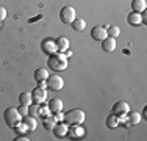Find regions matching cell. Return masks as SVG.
Here are the masks:
<instances>
[{
  "mask_svg": "<svg viewBox=\"0 0 147 141\" xmlns=\"http://www.w3.org/2000/svg\"><path fill=\"white\" fill-rule=\"evenodd\" d=\"M64 122L67 125H82L85 122V111L80 110V108L69 110L64 115Z\"/></svg>",
  "mask_w": 147,
  "mask_h": 141,
  "instance_id": "obj_1",
  "label": "cell"
},
{
  "mask_svg": "<svg viewBox=\"0 0 147 141\" xmlns=\"http://www.w3.org/2000/svg\"><path fill=\"white\" fill-rule=\"evenodd\" d=\"M49 66H50V69L57 70H64L67 68V58H66V55H63L61 52H58V54H52L49 56Z\"/></svg>",
  "mask_w": 147,
  "mask_h": 141,
  "instance_id": "obj_2",
  "label": "cell"
},
{
  "mask_svg": "<svg viewBox=\"0 0 147 141\" xmlns=\"http://www.w3.org/2000/svg\"><path fill=\"white\" fill-rule=\"evenodd\" d=\"M3 119H5V124L8 127H11V129H14L16 125H19V122L22 121V116L19 115V111H17V108H6L5 113H3Z\"/></svg>",
  "mask_w": 147,
  "mask_h": 141,
  "instance_id": "obj_3",
  "label": "cell"
},
{
  "mask_svg": "<svg viewBox=\"0 0 147 141\" xmlns=\"http://www.w3.org/2000/svg\"><path fill=\"white\" fill-rule=\"evenodd\" d=\"M45 83H47V88H50L52 91H59L64 88V80H63L61 75H57V74H49L47 80H45Z\"/></svg>",
  "mask_w": 147,
  "mask_h": 141,
  "instance_id": "obj_4",
  "label": "cell"
},
{
  "mask_svg": "<svg viewBox=\"0 0 147 141\" xmlns=\"http://www.w3.org/2000/svg\"><path fill=\"white\" fill-rule=\"evenodd\" d=\"M59 19L63 24H72V20L75 19V9L72 6H63L59 11Z\"/></svg>",
  "mask_w": 147,
  "mask_h": 141,
  "instance_id": "obj_5",
  "label": "cell"
},
{
  "mask_svg": "<svg viewBox=\"0 0 147 141\" xmlns=\"http://www.w3.org/2000/svg\"><path fill=\"white\" fill-rule=\"evenodd\" d=\"M128 111H130V105L124 100H117L116 104L113 105V108H111V113H113L114 116H117V118L119 116H125Z\"/></svg>",
  "mask_w": 147,
  "mask_h": 141,
  "instance_id": "obj_6",
  "label": "cell"
},
{
  "mask_svg": "<svg viewBox=\"0 0 147 141\" xmlns=\"http://www.w3.org/2000/svg\"><path fill=\"white\" fill-rule=\"evenodd\" d=\"M67 130H69V125L66 124L64 121H59L55 124V127L52 129V132H53V135L57 136V138H64V136L67 135Z\"/></svg>",
  "mask_w": 147,
  "mask_h": 141,
  "instance_id": "obj_7",
  "label": "cell"
},
{
  "mask_svg": "<svg viewBox=\"0 0 147 141\" xmlns=\"http://www.w3.org/2000/svg\"><path fill=\"white\" fill-rule=\"evenodd\" d=\"M108 36L107 33V27H102V25H96L91 30V38L96 41H103L105 38Z\"/></svg>",
  "mask_w": 147,
  "mask_h": 141,
  "instance_id": "obj_8",
  "label": "cell"
},
{
  "mask_svg": "<svg viewBox=\"0 0 147 141\" xmlns=\"http://www.w3.org/2000/svg\"><path fill=\"white\" fill-rule=\"evenodd\" d=\"M31 96H33V102L38 105L44 104L45 100H47V91L42 89V88H36V89L31 93Z\"/></svg>",
  "mask_w": 147,
  "mask_h": 141,
  "instance_id": "obj_9",
  "label": "cell"
},
{
  "mask_svg": "<svg viewBox=\"0 0 147 141\" xmlns=\"http://www.w3.org/2000/svg\"><path fill=\"white\" fill-rule=\"evenodd\" d=\"M102 49H103L105 52H113L114 49H116V38L107 36L102 41Z\"/></svg>",
  "mask_w": 147,
  "mask_h": 141,
  "instance_id": "obj_10",
  "label": "cell"
},
{
  "mask_svg": "<svg viewBox=\"0 0 147 141\" xmlns=\"http://www.w3.org/2000/svg\"><path fill=\"white\" fill-rule=\"evenodd\" d=\"M49 108H50V113H58V111H63V100L61 99H50L49 100Z\"/></svg>",
  "mask_w": 147,
  "mask_h": 141,
  "instance_id": "obj_11",
  "label": "cell"
},
{
  "mask_svg": "<svg viewBox=\"0 0 147 141\" xmlns=\"http://www.w3.org/2000/svg\"><path fill=\"white\" fill-rule=\"evenodd\" d=\"M55 45H57V52H66L69 49V39L66 36H59L57 41H55Z\"/></svg>",
  "mask_w": 147,
  "mask_h": 141,
  "instance_id": "obj_12",
  "label": "cell"
},
{
  "mask_svg": "<svg viewBox=\"0 0 147 141\" xmlns=\"http://www.w3.org/2000/svg\"><path fill=\"white\" fill-rule=\"evenodd\" d=\"M127 22L130 24V25H133V27H136V25H141L142 24V17H141V13H130L127 16Z\"/></svg>",
  "mask_w": 147,
  "mask_h": 141,
  "instance_id": "obj_13",
  "label": "cell"
},
{
  "mask_svg": "<svg viewBox=\"0 0 147 141\" xmlns=\"http://www.w3.org/2000/svg\"><path fill=\"white\" fill-rule=\"evenodd\" d=\"M141 122V115L138 111H128L127 113V124L128 125H138Z\"/></svg>",
  "mask_w": 147,
  "mask_h": 141,
  "instance_id": "obj_14",
  "label": "cell"
},
{
  "mask_svg": "<svg viewBox=\"0 0 147 141\" xmlns=\"http://www.w3.org/2000/svg\"><path fill=\"white\" fill-rule=\"evenodd\" d=\"M22 122L27 125V130H34L36 129V125H38V118H33V116H30V115H27V116H24L22 118Z\"/></svg>",
  "mask_w": 147,
  "mask_h": 141,
  "instance_id": "obj_15",
  "label": "cell"
},
{
  "mask_svg": "<svg viewBox=\"0 0 147 141\" xmlns=\"http://www.w3.org/2000/svg\"><path fill=\"white\" fill-rule=\"evenodd\" d=\"M131 8L135 13H144L147 8L146 0H131Z\"/></svg>",
  "mask_w": 147,
  "mask_h": 141,
  "instance_id": "obj_16",
  "label": "cell"
},
{
  "mask_svg": "<svg viewBox=\"0 0 147 141\" xmlns=\"http://www.w3.org/2000/svg\"><path fill=\"white\" fill-rule=\"evenodd\" d=\"M42 50L45 52V54H49V55L57 54V45H55V42H53V41L45 39V41L42 42Z\"/></svg>",
  "mask_w": 147,
  "mask_h": 141,
  "instance_id": "obj_17",
  "label": "cell"
},
{
  "mask_svg": "<svg viewBox=\"0 0 147 141\" xmlns=\"http://www.w3.org/2000/svg\"><path fill=\"white\" fill-rule=\"evenodd\" d=\"M72 28L75 31H83L86 28V22H85V19H80V17H75V19L72 20Z\"/></svg>",
  "mask_w": 147,
  "mask_h": 141,
  "instance_id": "obj_18",
  "label": "cell"
},
{
  "mask_svg": "<svg viewBox=\"0 0 147 141\" xmlns=\"http://www.w3.org/2000/svg\"><path fill=\"white\" fill-rule=\"evenodd\" d=\"M49 77V70L45 68H38L34 70V80L36 82H41V80H47Z\"/></svg>",
  "mask_w": 147,
  "mask_h": 141,
  "instance_id": "obj_19",
  "label": "cell"
},
{
  "mask_svg": "<svg viewBox=\"0 0 147 141\" xmlns=\"http://www.w3.org/2000/svg\"><path fill=\"white\" fill-rule=\"evenodd\" d=\"M31 102H33V96H31V93H28V91H24V93L19 94V104L30 105Z\"/></svg>",
  "mask_w": 147,
  "mask_h": 141,
  "instance_id": "obj_20",
  "label": "cell"
},
{
  "mask_svg": "<svg viewBox=\"0 0 147 141\" xmlns=\"http://www.w3.org/2000/svg\"><path fill=\"white\" fill-rule=\"evenodd\" d=\"M83 129L80 125H71V129L67 130V135H71L72 138H80V136H83Z\"/></svg>",
  "mask_w": 147,
  "mask_h": 141,
  "instance_id": "obj_21",
  "label": "cell"
},
{
  "mask_svg": "<svg viewBox=\"0 0 147 141\" xmlns=\"http://www.w3.org/2000/svg\"><path fill=\"white\" fill-rule=\"evenodd\" d=\"M55 124H57V119L55 118H52L50 115L49 116H45L44 118V121H42V125H44V129L45 130H52L55 127Z\"/></svg>",
  "mask_w": 147,
  "mask_h": 141,
  "instance_id": "obj_22",
  "label": "cell"
},
{
  "mask_svg": "<svg viewBox=\"0 0 147 141\" xmlns=\"http://www.w3.org/2000/svg\"><path fill=\"white\" fill-rule=\"evenodd\" d=\"M105 122H107V127H108V129H116V127L119 125V119H117V116H114L113 113H111V115L108 116Z\"/></svg>",
  "mask_w": 147,
  "mask_h": 141,
  "instance_id": "obj_23",
  "label": "cell"
},
{
  "mask_svg": "<svg viewBox=\"0 0 147 141\" xmlns=\"http://www.w3.org/2000/svg\"><path fill=\"white\" fill-rule=\"evenodd\" d=\"M39 105L34 104V102H31V104L28 105V115L33 116V118H39Z\"/></svg>",
  "mask_w": 147,
  "mask_h": 141,
  "instance_id": "obj_24",
  "label": "cell"
},
{
  "mask_svg": "<svg viewBox=\"0 0 147 141\" xmlns=\"http://www.w3.org/2000/svg\"><path fill=\"white\" fill-rule=\"evenodd\" d=\"M107 33H108V36H111V38H117L119 35H121V28L117 25H111V27L107 28Z\"/></svg>",
  "mask_w": 147,
  "mask_h": 141,
  "instance_id": "obj_25",
  "label": "cell"
},
{
  "mask_svg": "<svg viewBox=\"0 0 147 141\" xmlns=\"http://www.w3.org/2000/svg\"><path fill=\"white\" fill-rule=\"evenodd\" d=\"M17 111H19V115L22 116V118H24V116H27V115H28V105H22V104H20L19 107H17Z\"/></svg>",
  "mask_w": 147,
  "mask_h": 141,
  "instance_id": "obj_26",
  "label": "cell"
},
{
  "mask_svg": "<svg viewBox=\"0 0 147 141\" xmlns=\"http://www.w3.org/2000/svg\"><path fill=\"white\" fill-rule=\"evenodd\" d=\"M50 115V108H49V105H44V107L39 108V116H42V118H45V116Z\"/></svg>",
  "mask_w": 147,
  "mask_h": 141,
  "instance_id": "obj_27",
  "label": "cell"
},
{
  "mask_svg": "<svg viewBox=\"0 0 147 141\" xmlns=\"http://www.w3.org/2000/svg\"><path fill=\"white\" fill-rule=\"evenodd\" d=\"M6 17V9L5 6H0V20H3Z\"/></svg>",
  "mask_w": 147,
  "mask_h": 141,
  "instance_id": "obj_28",
  "label": "cell"
},
{
  "mask_svg": "<svg viewBox=\"0 0 147 141\" xmlns=\"http://www.w3.org/2000/svg\"><path fill=\"white\" fill-rule=\"evenodd\" d=\"M14 140H16V141H28V138H27L25 135H17Z\"/></svg>",
  "mask_w": 147,
  "mask_h": 141,
  "instance_id": "obj_29",
  "label": "cell"
},
{
  "mask_svg": "<svg viewBox=\"0 0 147 141\" xmlns=\"http://www.w3.org/2000/svg\"><path fill=\"white\" fill-rule=\"evenodd\" d=\"M38 86L42 88V89H45V88H47V83H45V80H41V82H38Z\"/></svg>",
  "mask_w": 147,
  "mask_h": 141,
  "instance_id": "obj_30",
  "label": "cell"
},
{
  "mask_svg": "<svg viewBox=\"0 0 147 141\" xmlns=\"http://www.w3.org/2000/svg\"><path fill=\"white\" fill-rule=\"evenodd\" d=\"M55 115H57V118H55V119H57V121H64V116L61 115V111L55 113Z\"/></svg>",
  "mask_w": 147,
  "mask_h": 141,
  "instance_id": "obj_31",
  "label": "cell"
},
{
  "mask_svg": "<svg viewBox=\"0 0 147 141\" xmlns=\"http://www.w3.org/2000/svg\"><path fill=\"white\" fill-rule=\"evenodd\" d=\"M142 116H144V118H147V108H144V110H142Z\"/></svg>",
  "mask_w": 147,
  "mask_h": 141,
  "instance_id": "obj_32",
  "label": "cell"
},
{
  "mask_svg": "<svg viewBox=\"0 0 147 141\" xmlns=\"http://www.w3.org/2000/svg\"><path fill=\"white\" fill-rule=\"evenodd\" d=\"M0 22H2V20H0Z\"/></svg>",
  "mask_w": 147,
  "mask_h": 141,
  "instance_id": "obj_33",
  "label": "cell"
}]
</instances>
